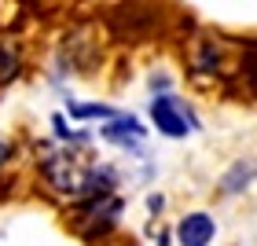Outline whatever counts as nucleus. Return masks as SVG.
<instances>
[{
  "mask_svg": "<svg viewBox=\"0 0 257 246\" xmlns=\"http://www.w3.org/2000/svg\"><path fill=\"white\" fill-rule=\"evenodd\" d=\"M151 121H155V129L162 136H173V140H180V136H188V133L198 129L195 114L188 110V103L180 96H169V92H162V96L151 99Z\"/></svg>",
  "mask_w": 257,
  "mask_h": 246,
  "instance_id": "nucleus-1",
  "label": "nucleus"
},
{
  "mask_svg": "<svg viewBox=\"0 0 257 246\" xmlns=\"http://www.w3.org/2000/svg\"><path fill=\"white\" fill-rule=\"evenodd\" d=\"M121 198H110L107 195H92V202L81 209V220H77V235H85V239H96V235H107L110 224L118 220L121 213Z\"/></svg>",
  "mask_w": 257,
  "mask_h": 246,
  "instance_id": "nucleus-2",
  "label": "nucleus"
},
{
  "mask_svg": "<svg viewBox=\"0 0 257 246\" xmlns=\"http://www.w3.org/2000/svg\"><path fill=\"white\" fill-rule=\"evenodd\" d=\"M44 177H48V184L55 187V191L81 195V191H85L88 169H81L74 155H48V158H44Z\"/></svg>",
  "mask_w": 257,
  "mask_h": 246,
  "instance_id": "nucleus-3",
  "label": "nucleus"
},
{
  "mask_svg": "<svg viewBox=\"0 0 257 246\" xmlns=\"http://www.w3.org/2000/svg\"><path fill=\"white\" fill-rule=\"evenodd\" d=\"M213 235H217V220L202 213V209L188 213L177 224V242H188V246H206V242H213Z\"/></svg>",
  "mask_w": 257,
  "mask_h": 246,
  "instance_id": "nucleus-4",
  "label": "nucleus"
},
{
  "mask_svg": "<svg viewBox=\"0 0 257 246\" xmlns=\"http://www.w3.org/2000/svg\"><path fill=\"white\" fill-rule=\"evenodd\" d=\"M144 133L147 129L140 125L133 114H114L110 125H103V140H114V144H121V147H136V140Z\"/></svg>",
  "mask_w": 257,
  "mask_h": 246,
  "instance_id": "nucleus-5",
  "label": "nucleus"
},
{
  "mask_svg": "<svg viewBox=\"0 0 257 246\" xmlns=\"http://www.w3.org/2000/svg\"><path fill=\"white\" fill-rule=\"evenodd\" d=\"M253 177H257V162H253V158H250V162L242 158V162H235V166H231V169L224 173V177H220V191H224V195L246 191Z\"/></svg>",
  "mask_w": 257,
  "mask_h": 246,
  "instance_id": "nucleus-6",
  "label": "nucleus"
},
{
  "mask_svg": "<svg viewBox=\"0 0 257 246\" xmlns=\"http://www.w3.org/2000/svg\"><path fill=\"white\" fill-rule=\"evenodd\" d=\"M70 114H74V118H114V107H103V103H70Z\"/></svg>",
  "mask_w": 257,
  "mask_h": 246,
  "instance_id": "nucleus-7",
  "label": "nucleus"
},
{
  "mask_svg": "<svg viewBox=\"0 0 257 246\" xmlns=\"http://www.w3.org/2000/svg\"><path fill=\"white\" fill-rule=\"evenodd\" d=\"M15 74H19V55L4 44V48H0V81H11Z\"/></svg>",
  "mask_w": 257,
  "mask_h": 246,
  "instance_id": "nucleus-8",
  "label": "nucleus"
},
{
  "mask_svg": "<svg viewBox=\"0 0 257 246\" xmlns=\"http://www.w3.org/2000/svg\"><path fill=\"white\" fill-rule=\"evenodd\" d=\"M147 206H151V213H162V206H166V198H162V195H151V198H147Z\"/></svg>",
  "mask_w": 257,
  "mask_h": 246,
  "instance_id": "nucleus-9",
  "label": "nucleus"
},
{
  "mask_svg": "<svg viewBox=\"0 0 257 246\" xmlns=\"http://www.w3.org/2000/svg\"><path fill=\"white\" fill-rule=\"evenodd\" d=\"M8 158H11V144H4V140H0V166H4Z\"/></svg>",
  "mask_w": 257,
  "mask_h": 246,
  "instance_id": "nucleus-10",
  "label": "nucleus"
}]
</instances>
